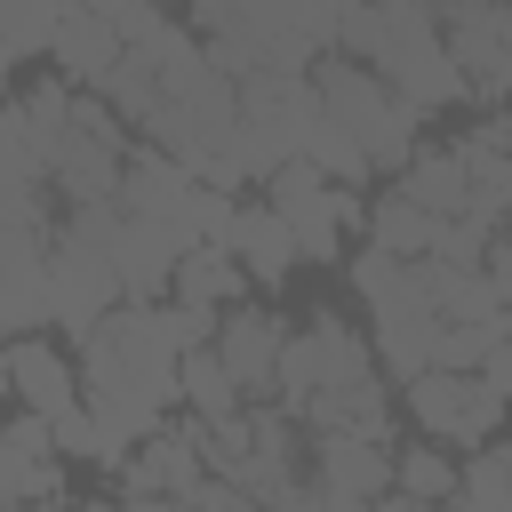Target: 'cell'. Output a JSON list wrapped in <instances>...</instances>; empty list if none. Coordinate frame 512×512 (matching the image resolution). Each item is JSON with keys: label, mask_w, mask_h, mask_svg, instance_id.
Returning a JSON list of instances; mask_svg holds the SVG:
<instances>
[{"label": "cell", "mask_w": 512, "mask_h": 512, "mask_svg": "<svg viewBox=\"0 0 512 512\" xmlns=\"http://www.w3.org/2000/svg\"><path fill=\"white\" fill-rule=\"evenodd\" d=\"M352 376H376V352L368 336H352L336 312H312L304 328H288V352H280V400L304 416L320 392L352 384Z\"/></svg>", "instance_id": "obj_8"}, {"label": "cell", "mask_w": 512, "mask_h": 512, "mask_svg": "<svg viewBox=\"0 0 512 512\" xmlns=\"http://www.w3.org/2000/svg\"><path fill=\"white\" fill-rule=\"evenodd\" d=\"M464 504L512 512V440H480V456L464 464Z\"/></svg>", "instance_id": "obj_23"}, {"label": "cell", "mask_w": 512, "mask_h": 512, "mask_svg": "<svg viewBox=\"0 0 512 512\" xmlns=\"http://www.w3.org/2000/svg\"><path fill=\"white\" fill-rule=\"evenodd\" d=\"M248 280H256V272L240 264V248H232V240H200V248H184V264H176V288H168V296H184V304H216V312H224Z\"/></svg>", "instance_id": "obj_18"}, {"label": "cell", "mask_w": 512, "mask_h": 512, "mask_svg": "<svg viewBox=\"0 0 512 512\" xmlns=\"http://www.w3.org/2000/svg\"><path fill=\"white\" fill-rule=\"evenodd\" d=\"M352 288H360V304H368V320H376V360L408 384L416 368H432V336H440V304H432V288H424V272H416V256H392V248H360L352 256Z\"/></svg>", "instance_id": "obj_4"}, {"label": "cell", "mask_w": 512, "mask_h": 512, "mask_svg": "<svg viewBox=\"0 0 512 512\" xmlns=\"http://www.w3.org/2000/svg\"><path fill=\"white\" fill-rule=\"evenodd\" d=\"M496 344H504V312H496V320H440V336H432V368H488Z\"/></svg>", "instance_id": "obj_22"}, {"label": "cell", "mask_w": 512, "mask_h": 512, "mask_svg": "<svg viewBox=\"0 0 512 512\" xmlns=\"http://www.w3.org/2000/svg\"><path fill=\"white\" fill-rule=\"evenodd\" d=\"M488 376H496V384H504V392H512V304H504V344H496V352H488Z\"/></svg>", "instance_id": "obj_25"}, {"label": "cell", "mask_w": 512, "mask_h": 512, "mask_svg": "<svg viewBox=\"0 0 512 512\" xmlns=\"http://www.w3.org/2000/svg\"><path fill=\"white\" fill-rule=\"evenodd\" d=\"M392 184L416 192L432 216H464V208H480V184H472V152H464V144H448V152H416Z\"/></svg>", "instance_id": "obj_16"}, {"label": "cell", "mask_w": 512, "mask_h": 512, "mask_svg": "<svg viewBox=\"0 0 512 512\" xmlns=\"http://www.w3.org/2000/svg\"><path fill=\"white\" fill-rule=\"evenodd\" d=\"M312 456H320L328 512H352V504L392 496V472H400V448H392V440H368V432H312Z\"/></svg>", "instance_id": "obj_11"}, {"label": "cell", "mask_w": 512, "mask_h": 512, "mask_svg": "<svg viewBox=\"0 0 512 512\" xmlns=\"http://www.w3.org/2000/svg\"><path fill=\"white\" fill-rule=\"evenodd\" d=\"M264 200L296 224V248L304 256H344V232L352 224H368V208H360V192L344 184V176H328L320 160H288V168H272L264 176Z\"/></svg>", "instance_id": "obj_7"}, {"label": "cell", "mask_w": 512, "mask_h": 512, "mask_svg": "<svg viewBox=\"0 0 512 512\" xmlns=\"http://www.w3.org/2000/svg\"><path fill=\"white\" fill-rule=\"evenodd\" d=\"M120 48H128V40H120V24H112L104 8H80V0H72V8H64V24H56V40H48V64H56L72 88H104V80H112V64H120Z\"/></svg>", "instance_id": "obj_13"}, {"label": "cell", "mask_w": 512, "mask_h": 512, "mask_svg": "<svg viewBox=\"0 0 512 512\" xmlns=\"http://www.w3.org/2000/svg\"><path fill=\"white\" fill-rule=\"evenodd\" d=\"M312 80H320V104L352 128V144L384 168V176H400L408 160H416V128H424V104H408L376 64H360V56H344V48H328L320 64H312Z\"/></svg>", "instance_id": "obj_3"}, {"label": "cell", "mask_w": 512, "mask_h": 512, "mask_svg": "<svg viewBox=\"0 0 512 512\" xmlns=\"http://www.w3.org/2000/svg\"><path fill=\"white\" fill-rule=\"evenodd\" d=\"M0 504H64V448L40 408H16L0 432Z\"/></svg>", "instance_id": "obj_10"}, {"label": "cell", "mask_w": 512, "mask_h": 512, "mask_svg": "<svg viewBox=\"0 0 512 512\" xmlns=\"http://www.w3.org/2000/svg\"><path fill=\"white\" fill-rule=\"evenodd\" d=\"M216 352L232 360V376L248 384V400H272L280 392V352H288V320L280 312H232L224 328H216Z\"/></svg>", "instance_id": "obj_14"}, {"label": "cell", "mask_w": 512, "mask_h": 512, "mask_svg": "<svg viewBox=\"0 0 512 512\" xmlns=\"http://www.w3.org/2000/svg\"><path fill=\"white\" fill-rule=\"evenodd\" d=\"M336 48L360 56V64H376L424 112L472 104V80H464V64H456L432 0H336Z\"/></svg>", "instance_id": "obj_2"}, {"label": "cell", "mask_w": 512, "mask_h": 512, "mask_svg": "<svg viewBox=\"0 0 512 512\" xmlns=\"http://www.w3.org/2000/svg\"><path fill=\"white\" fill-rule=\"evenodd\" d=\"M80 392L112 440V456L144 448L160 432V408L184 400V344L168 336L160 304L120 296L88 336H80Z\"/></svg>", "instance_id": "obj_1"}, {"label": "cell", "mask_w": 512, "mask_h": 512, "mask_svg": "<svg viewBox=\"0 0 512 512\" xmlns=\"http://www.w3.org/2000/svg\"><path fill=\"white\" fill-rule=\"evenodd\" d=\"M232 248H240V264L256 272V288H280V280L304 264L296 224H288L272 200H240V216H232Z\"/></svg>", "instance_id": "obj_15"}, {"label": "cell", "mask_w": 512, "mask_h": 512, "mask_svg": "<svg viewBox=\"0 0 512 512\" xmlns=\"http://www.w3.org/2000/svg\"><path fill=\"white\" fill-rule=\"evenodd\" d=\"M184 192H192V168H184L176 152H160V144H152V152H128V168H120V192H112V200H120L128 216H176V208H184Z\"/></svg>", "instance_id": "obj_17"}, {"label": "cell", "mask_w": 512, "mask_h": 512, "mask_svg": "<svg viewBox=\"0 0 512 512\" xmlns=\"http://www.w3.org/2000/svg\"><path fill=\"white\" fill-rule=\"evenodd\" d=\"M184 408H192V416H232V408H248V384L232 376V360H224L216 344H192V352H184Z\"/></svg>", "instance_id": "obj_20"}, {"label": "cell", "mask_w": 512, "mask_h": 512, "mask_svg": "<svg viewBox=\"0 0 512 512\" xmlns=\"http://www.w3.org/2000/svg\"><path fill=\"white\" fill-rule=\"evenodd\" d=\"M160 8H176V0H160Z\"/></svg>", "instance_id": "obj_26"}, {"label": "cell", "mask_w": 512, "mask_h": 512, "mask_svg": "<svg viewBox=\"0 0 512 512\" xmlns=\"http://www.w3.org/2000/svg\"><path fill=\"white\" fill-rule=\"evenodd\" d=\"M504 408H512V392H504L488 368H416V376H408V416H416L432 440H448V448L496 440Z\"/></svg>", "instance_id": "obj_6"}, {"label": "cell", "mask_w": 512, "mask_h": 512, "mask_svg": "<svg viewBox=\"0 0 512 512\" xmlns=\"http://www.w3.org/2000/svg\"><path fill=\"white\" fill-rule=\"evenodd\" d=\"M432 232H440V216H432L416 192H400V184L368 208V240L392 248V256H432Z\"/></svg>", "instance_id": "obj_19"}, {"label": "cell", "mask_w": 512, "mask_h": 512, "mask_svg": "<svg viewBox=\"0 0 512 512\" xmlns=\"http://www.w3.org/2000/svg\"><path fill=\"white\" fill-rule=\"evenodd\" d=\"M448 496H464V472L440 448H400V472H392L384 504H448Z\"/></svg>", "instance_id": "obj_21"}, {"label": "cell", "mask_w": 512, "mask_h": 512, "mask_svg": "<svg viewBox=\"0 0 512 512\" xmlns=\"http://www.w3.org/2000/svg\"><path fill=\"white\" fill-rule=\"evenodd\" d=\"M48 272H56V328L80 344L128 288H120V264H112V248H96L88 232H72V224H56V248H48Z\"/></svg>", "instance_id": "obj_9"}, {"label": "cell", "mask_w": 512, "mask_h": 512, "mask_svg": "<svg viewBox=\"0 0 512 512\" xmlns=\"http://www.w3.org/2000/svg\"><path fill=\"white\" fill-rule=\"evenodd\" d=\"M320 120V80L312 72H240V168L264 184L272 168L304 160V136Z\"/></svg>", "instance_id": "obj_5"}, {"label": "cell", "mask_w": 512, "mask_h": 512, "mask_svg": "<svg viewBox=\"0 0 512 512\" xmlns=\"http://www.w3.org/2000/svg\"><path fill=\"white\" fill-rule=\"evenodd\" d=\"M488 280H496L504 304H512V216H504V232H496V248H488Z\"/></svg>", "instance_id": "obj_24"}, {"label": "cell", "mask_w": 512, "mask_h": 512, "mask_svg": "<svg viewBox=\"0 0 512 512\" xmlns=\"http://www.w3.org/2000/svg\"><path fill=\"white\" fill-rule=\"evenodd\" d=\"M0 376H8L16 408H40V416H64V408L80 400V360H64V352H56L40 328H32V336H8Z\"/></svg>", "instance_id": "obj_12"}]
</instances>
